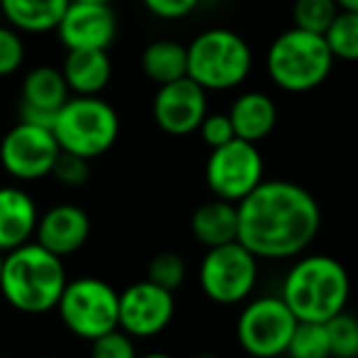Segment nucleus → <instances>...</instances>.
I'll return each instance as SVG.
<instances>
[{"label":"nucleus","mask_w":358,"mask_h":358,"mask_svg":"<svg viewBox=\"0 0 358 358\" xmlns=\"http://www.w3.org/2000/svg\"><path fill=\"white\" fill-rule=\"evenodd\" d=\"M322 209L309 189L287 179H263L238 201V243L258 260H294L314 243Z\"/></svg>","instance_id":"obj_1"},{"label":"nucleus","mask_w":358,"mask_h":358,"mask_svg":"<svg viewBox=\"0 0 358 358\" xmlns=\"http://www.w3.org/2000/svg\"><path fill=\"white\" fill-rule=\"evenodd\" d=\"M280 297L297 322H329L341 314L351 297V278L331 255H299L285 273Z\"/></svg>","instance_id":"obj_2"},{"label":"nucleus","mask_w":358,"mask_h":358,"mask_svg":"<svg viewBox=\"0 0 358 358\" xmlns=\"http://www.w3.org/2000/svg\"><path fill=\"white\" fill-rule=\"evenodd\" d=\"M66 282L64 258L50 253L35 241L3 255L0 297L17 312L47 314L57 309Z\"/></svg>","instance_id":"obj_3"},{"label":"nucleus","mask_w":358,"mask_h":358,"mask_svg":"<svg viewBox=\"0 0 358 358\" xmlns=\"http://www.w3.org/2000/svg\"><path fill=\"white\" fill-rule=\"evenodd\" d=\"M334 62L336 59L324 35L289 27L270 45L265 66L278 89L287 94H307L329 79Z\"/></svg>","instance_id":"obj_4"},{"label":"nucleus","mask_w":358,"mask_h":358,"mask_svg":"<svg viewBox=\"0 0 358 358\" xmlns=\"http://www.w3.org/2000/svg\"><path fill=\"white\" fill-rule=\"evenodd\" d=\"M253 69L248 42L234 30L211 27L187 45V76L209 91H231L241 86Z\"/></svg>","instance_id":"obj_5"},{"label":"nucleus","mask_w":358,"mask_h":358,"mask_svg":"<svg viewBox=\"0 0 358 358\" xmlns=\"http://www.w3.org/2000/svg\"><path fill=\"white\" fill-rule=\"evenodd\" d=\"M52 133L62 152L84 159H96L115 145L120 118L101 96H71L55 115Z\"/></svg>","instance_id":"obj_6"},{"label":"nucleus","mask_w":358,"mask_h":358,"mask_svg":"<svg viewBox=\"0 0 358 358\" xmlns=\"http://www.w3.org/2000/svg\"><path fill=\"white\" fill-rule=\"evenodd\" d=\"M118 294L110 282L101 278L69 280L57 304L59 319L76 338L96 341L118 329Z\"/></svg>","instance_id":"obj_7"},{"label":"nucleus","mask_w":358,"mask_h":358,"mask_svg":"<svg viewBox=\"0 0 358 358\" xmlns=\"http://www.w3.org/2000/svg\"><path fill=\"white\" fill-rule=\"evenodd\" d=\"M260 275V260L243 243L206 248L199 263V287L214 304L234 307L250 299Z\"/></svg>","instance_id":"obj_8"},{"label":"nucleus","mask_w":358,"mask_h":358,"mask_svg":"<svg viewBox=\"0 0 358 358\" xmlns=\"http://www.w3.org/2000/svg\"><path fill=\"white\" fill-rule=\"evenodd\" d=\"M297 327V317L289 312L280 294L245 299L236 322V341L250 358H280Z\"/></svg>","instance_id":"obj_9"},{"label":"nucleus","mask_w":358,"mask_h":358,"mask_svg":"<svg viewBox=\"0 0 358 358\" xmlns=\"http://www.w3.org/2000/svg\"><path fill=\"white\" fill-rule=\"evenodd\" d=\"M204 179L216 199L238 204L265 179L263 152L255 143L234 138L209 152Z\"/></svg>","instance_id":"obj_10"},{"label":"nucleus","mask_w":358,"mask_h":358,"mask_svg":"<svg viewBox=\"0 0 358 358\" xmlns=\"http://www.w3.org/2000/svg\"><path fill=\"white\" fill-rule=\"evenodd\" d=\"M59 152L52 128L22 120L0 140V164L15 182H37L50 177Z\"/></svg>","instance_id":"obj_11"},{"label":"nucleus","mask_w":358,"mask_h":358,"mask_svg":"<svg viewBox=\"0 0 358 358\" xmlns=\"http://www.w3.org/2000/svg\"><path fill=\"white\" fill-rule=\"evenodd\" d=\"M174 309V292L138 280L118 294V329L133 338H152L172 324Z\"/></svg>","instance_id":"obj_12"},{"label":"nucleus","mask_w":358,"mask_h":358,"mask_svg":"<svg viewBox=\"0 0 358 358\" xmlns=\"http://www.w3.org/2000/svg\"><path fill=\"white\" fill-rule=\"evenodd\" d=\"M206 113H209L206 91L189 76L159 86L152 99L155 125L172 138H185V135L196 133Z\"/></svg>","instance_id":"obj_13"},{"label":"nucleus","mask_w":358,"mask_h":358,"mask_svg":"<svg viewBox=\"0 0 358 358\" xmlns=\"http://www.w3.org/2000/svg\"><path fill=\"white\" fill-rule=\"evenodd\" d=\"M59 42L71 50H108L118 35V20L110 6L69 3L57 25Z\"/></svg>","instance_id":"obj_14"},{"label":"nucleus","mask_w":358,"mask_h":358,"mask_svg":"<svg viewBox=\"0 0 358 358\" xmlns=\"http://www.w3.org/2000/svg\"><path fill=\"white\" fill-rule=\"evenodd\" d=\"M71 99V91L62 69L55 66H35L22 79L20 94V120L22 123L52 128L55 115L66 101Z\"/></svg>","instance_id":"obj_15"},{"label":"nucleus","mask_w":358,"mask_h":358,"mask_svg":"<svg viewBox=\"0 0 358 358\" xmlns=\"http://www.w3.org/2000/svg\"><path fill=\"white\" fill-rule=\"evenodd\" d=\"M91 236V219L76 204H55L40 214L35 231V243L50 253L66 258L79 253Z\"/></svg>","instance_id":"obj_16"},{"label":"nucleus","mask_w":358,"mask_h":358,"mask_svg":"<svg viewBox=\"0 0 358 358\" xmlns=\"http://www.w3.org/2000/svg\"><path fill=\"white\" fill-rule=\"evenodd\" d=\"M40 209L22 187H0V253L35 241Z\"/></svg>","instance_id":"obj_17"},{"label":"nucleus","mask_w":358,"mask_h":358,"mask_svg":"<svg viewBox=\"0 0 358 358\" xmlns=\"http://www.w3.org/2000/svg\"><path fill=\"white\" fill-rule=\"evenodd\" d=\"M62 74L74 96H99L110 84L113 66L108 50H71L62 64Z\"/></svg>","instance_id":"obj_18"},{"label":"nucleus","mask_w":358,"mask_h":358,"mask_svg":"<svg viewBox=\"0 0 358 358\" xmlns=\"http://www.w3.org/2000/svg\"><path fill=\"white\" fill-rule=\"evenodd\" d=\"M229 118L234 123L236 138L258 145L278 125V106L263 91H245L234 101Z\"/></svg>","instance_id":"obj_19"},{"label":"nucleus","mask_w":358,"mask_h":358,"mask_svg":"<svg viewBox=\"0 0 358 358\" xmlns=\"http://www.w3.org/2000/svg\"><path fill=\"white\" fill-rule=\"evenodd\" d=\"M192 236L204 248H216L238 241V204L224 199H211L196 206L189 221Z\"/></svg>","instance_id":"obj_20"},{"label":"nucleus","mask_w":358,"mask_h":358,"mask_svg":"<svg viewBox=\"0 0 358 358\" xmlns=\"http://www.w3.org/2000/svg\"><path fill=\"white\" fill-rule=\"evenodd\" d=\"M71 0H0V15L8 25L27 35L57 30Z\"/></svg>","instance_id":"obj_21"},{"label":"nucleus","mask_w":358,"mask_h":358,"mask_svg":"<svg viewBox=\"0 0 358 358\" xmlns=\"http://www.w3.org/2000/svg\"><path fill=\"white\" fill-rule=\"evenodd\" d=\"M143 74L152 84L164 86L187 76V47L177 40H155L140 57Z\"/></svg>","instance_id":"obj_22"},{"label":"nucleus","mask_w":358,"mask_h":358,"mask_svg":"<svg viewBox=\"0 0 358 358\" xmlns=\"http://www.w3.org/2000/svg\"><path fill=\"white\" fill-rule=\"evenodd\" d=\"M334 59L358 62V13L338 10L329 30L324 32Z\"/></svg>","instance_id":"obj_23"},{"label":"nucleus","mask_w":358,"mask_h":358,"mask_svg":"<svg viewBox=\"0 0 358 358\" xmlns=\"http://www.w3.org/2000/svg\"><path fill=\"white\" fill-rule=\"evenodd\" d=\"M285 356L287 358H331L327 327L319 322H297Z\"/></svg>","instance_id":"obj_24"},{"label":"nucleus","mask_w":358,"mask_h":358,"mask_svg":"<svg viewBox=\"0 0 358 358\" xmlns=\"http://www.w3.org/2000/svg\"><path fill=\"white\" fill-rule=\"evenodd\" d=\"M338 3L336 0H294L292 6V22L299 30L314 32V35H324L334 17L338 15Z\"/></svg>","instance_id":"obj_25"},{"label":"nucleus","mask_w":358,"mask_h":358,"mask_svg":"<svg viewBox=\"0 0 358 358\" xmlns=\"http://www.w3.org/2000/svg\"><path fill=\"white\" fill-rule=\"evenodd\" d=\"M331 358H358V317L343 309L341 314L324 322Z\"/></svg>","instance_id":"obj_26"},{"label":"nucleus","mask_w":358,"mask_h":358,"mask_svg":"<svg viewBox=\"0 0 358 358\" xmlns=\"http://www.w3.org/2000/svg\"><path fill=\"white\" fill-rule=\"evenodd\" d=\"M187 278V263L185 258L174 250H162L157 253L148 265V280L159 287L169 289V292H177L182 287Z\"/></svg>","instance_id":"obj_27"},{"label":"nucleus","mask_w":358,"mask_h":358,"mask_svg":"<svg viewBox=\"0 0 358 358\" xmlns=\"http://www.w3.org/2000/svg\"><path fill=\"white\" fill-rule=\"evenodd\" d=\"M25 62V42L10 25H0V79L13 76Z\"/></svg>","instance_id":"obj_28"},{"label":"nucleus","mask_w":358,"mask_h":358,"mask_svg":"<svg viewBox=\"0 0 358 358\" xmlns=\"http://www.w3.org/2000/svg\"><path fill=\"white\" fill-rule=\"evenodd\" d=\"M50 177H55L59 185L71 187V189H79V187H84L91 177L89 159L76 157V155H69V152H59Z\"/></svg>","instance_id":"obj_29"},{"label":"nucleus","mask_w":358,"mask_h":358,"mask_svg":"<svg viewBox=\"0 0 358 358\" xmlns=\"http://www.w3.org/2000/svg\"><path fill=\"white\" fill-rule=\"evenodd\" d=\"M91 358H138V351L133 336H128L123 329H113L91 341Z\"/></svg>","instance_id":"obj_30"},{"label":"nucleus","mask_w":358,"mask_h":358,"mask_svg":"<svg viewBox=\"0 0 358 358\" xmlns=\"http://www.w3.org/2000/svg\"><path fill=\"white\" fill-rule=\"evenodd\" d=\"M196 133L201 135V140H204V145L209 150L221 148V145L231 143L236 138L234 123H231L229 113H206V118L201 120Z\"/></svg>","instance_id":"obj_31"},{"label":"nucleus","mask_w":358,"mask_h":358,"mask_svg":"<svg viewBox=\"0 0 358 358\" xmlns=\"http://www.w3.org/2000/svg\"><path fill=\"white\" fill-rule=\"evenodd\" d=\"M143 3L155 17H162V20H179V17H187L196 6H199V0H143Z\"/></svg>","instance_id":"obj_32"},{"label":"nucleus","mask_w":358,"mask_h":358,"mask_svg":"<svg viewBox=\"0 0 358 358\" xmlns=\"http://www.w3.org/2000/svg\"><path fill=\"white\" fill-rule=\"evenodd\" d=\"M338 8L341 10H348V13H358V0H336Z\"/></svg>","instance_id":"obj_33"},{"label":"nucleus","mask_w":358,"mask_h":358,"mask_svg":"<svg viewBox=\"0 0 358 358\" xmlns=\"http://www.w3.org/2000/svg\"><path fill=\"white\" fill-rule=\"evenodd\" d=\"M138 358H174V356H169V353H162V351H150V353H143V356L138 353Z\"/></svg>","instance_id":"obj_34"},{"label":"nucleus","mask_w":358,"mask_h":358,"mask_svg":"<svg viewBox=\"0 0 358 358\" xmlns=\"http://www.w3.org/2000/svg\"><path fill=\"white\" fill-rule=\"evenodd\" d=\"M71 3H99V6H110L113 0H71Z\"/></svg>","instance_id":"obj_35"},{"label":"nucleus","mask_w":358,"mask_h":358,"mask_svg":"<svg viewBox=\"0 0 358 358\" xmlns=\"http://www.w3.org/2000/svg\"><path fill=\"white\" fill-rule=\"evenodd\" d=\"M192 358H221V356H216V353H199V356H192Z\"/></svg>","instance_id":"obj_36"},{"label":"nucleus","mask_w":358,"mask_h":358,"mask_svg":"<svg viewBox=\"0 0 358 358\" xmlns=\"http://www.w3.org/2000/svg\"><path fill=\"white\" fill-rule=\"evenodd\" d=\"M3 255L6 253H0V275H3Z\"/></svg>","instance_id":"obj_37"},{"label":"nucleus","mask_w":358,"mask_h":358,"mask_svg":"<svg viewBox=\"0 0 358 358\" xmlns=\"http://www.w3.org/2000/svg\"><path fill=\"white\" fill-rule=\"evenodd\" d=\"M0 358H8V356H0Z\"/></svg>","instance_id":"obj_38"}]
</instances>
